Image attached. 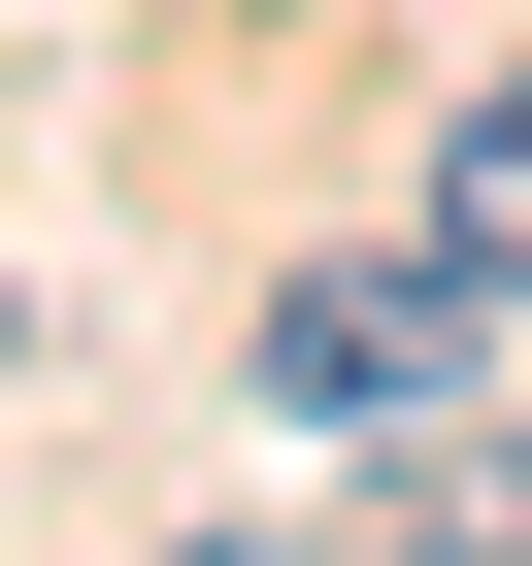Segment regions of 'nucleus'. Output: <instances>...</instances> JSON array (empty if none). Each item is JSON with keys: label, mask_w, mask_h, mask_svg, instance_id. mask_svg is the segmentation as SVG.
I'll return each mask as SVG.
<instances>
[{"label": "nucleus", "mask_w": 532, "mask_h": 566, "mask_svg": "<svg viewBox=\"0 0 532 566\" xmlns=\"http://www.w3.org/2000/svg\"><path fill=\"white\" fill-rule=\"evenodd\" d=\"M466 334H499V301L400 233V266H300V301H266V400H300V433H433V400H466Z\"/></svg>", "instance_id": "nucleus-1"}, {"label": "nucleus", "mask_w": 532, "mask_h": 566, "mask_svg": "<svg viewBox=\"0 0 532 566\" xmlns=\"http://www.w3.org/2000/svg\"><path fill=\"white\" fill-rule=\"evenodd\" d=\"M433 266H466V301H532V67L433 101Z\"/></svg>", "instance_id": "nucleus-2"}, {"label": "nucleus", "mask_w": 532, "mask_h": 566, "mask_svg": "<svg viewBox=\"0 0 532 566\" xmlns=\"http://www.w3.org/2000/svg\"><path fill=\"white\" fill-rule=\"evenodd\" d=\"M499 533H532V467H499V433H400V500H366V566H499Z\"/></svg>", "instance_id": "nucleus-3"}, {"label": "nucleus", "mask_w": 532, "mask_h": 566, "mask_svg": "<svg viewBox=\"0 0 532 566\" xmlns=\"http://www.w3.org/2000/svg\"><path fill=\"white\" fill-rule=\"evenodd\" d=\"M167 566H300V533H167Z\"/></svg>", "instance_id": "nucleus-4"}]
</instances>
